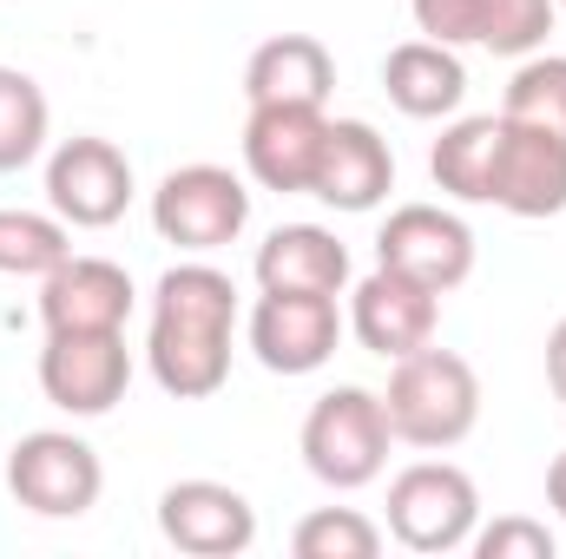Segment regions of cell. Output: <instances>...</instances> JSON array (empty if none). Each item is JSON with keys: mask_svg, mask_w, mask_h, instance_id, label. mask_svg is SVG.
I'll list each match as a JSON object with an SVG mask.
<instances>
[{"mask_svg": "<svg viewBox=\"0 0 566 559\" xmlns=\"http://www.w3.org/2000/svg\"><path fill=\"white\" fill-rule=\"evenodd\" d=\"M231 329L238 289L218 264H171L151 289L145 362L171 402H205L231 382Z\"/></svg>", "mask_w": 566, "mask_h": 559, "instance_id": "6da1fadb", "label": "cell"}, {"mask_svg": "<svg viewBox=\"0 0 566 559\" xmlns=\"http://www.w3.org/2000/svg\"><path fill=\"white\" fill-rule=\"evenodd\" d=\"M382 415L389 434L422 447V454H448L474 434L481 421V376L468 356L454 349H416L402 362H389V389H382Z\"/></svg>", "mask_w": 566, "mask_h": 559, "instance_id": "7a4b0ae2", "label": "cell"}, {"mask_svg": "<svg viewBox=\"0 0 566 559\" xmlns=\"http://www.w3.org/2000/svg\"><path fill=\"white\" fill-rule=\"evenodd\" d=\"M296 447H303V467H310L323 487H336V494H356V487L382 481L389 447H396L389 415H382V395H376V389H356V382L316 395L310 415H303Z\"/></svg>", "mask_w": 566, "mask_h": 559, "instance_id": "3957f363", "label": "cell"}, {"mask_svg": "<svg viewBox=\"0 0 566 559\" xmlns=\"http://www.w3.org/2000/svg\"><path fill=\"white\" fill-rule=\"evenodd\" d=\"M481 527V487L454 461H416L389 481V540L409 553H461Z\"/></svg>", "mask_w": 566, "mask_h": 559, "instance_id": "277c9868", "label": "cell"}, {"mask_svg": "<svg viewBox=\"0 0 566 559\" xmlns=\"http://www.w3.org/2000/svg\"><path fill=\"white\" fill-rule=\"evenodd\" d=\"M251 224V191L231 165H178L158 178L151 191V231L191 257H211L224 244H238Z\"/></svg>", "mask_w": 566, "mask_h": 559, "instance_id": "5b68a950", "label": "cell"}, {"mask_svg": "<svg viewBox=\"0 0 566 559\" xmlns=\"http://www.w3.org/2000/svg\"><path fill=\"white\" fill-rule=\"evenodd\" d=\"M106 467L93 454V441H80L73 428H33L13 441L7 454V494L40 514V520H80L99 507Z\"/></svg>", "mask_w": 566, "mask_h": 559, "instance_id": "8992f818", "label": "cell"}, {"mask_svg": "<svg viewBox=\"0 0 566 559\" xmlns=\"http://www.w3.org/2000/svg\"><path fill=\"white\" fill-rule=\"evenodd\" d=\"M133 389V349L126 329H73V336H46L40 349V395L73 421L113 415Z\"/></svg>", "mask_w": 566, "mask_h": 559, "instance_id": "52a82bcc", "label": "cell"}, {"mask_svg": "<svg viewBox=\"0 0 566 559\" xmlns=\"http://www.w3.org/2000/svg\"><path fill=\"white\" fill-rule=\"evenodd\" d=\"M46 204L53 218H66L73 231H106L126 218L133 204V158L113 139H60L46 158Z\"/></svg>", "mask_w": 566, "mask_h": 559, "instance_id": "ba28073f", "label": "cell"}, {"mask_svg": "<svg viewBox=\"0 0 566 559\" xmlns=\"http://www.w3.org/2000/svg\"><path fill=\"white\" fill-rule=\"evenodd\" d=\"M343 342V309L323 289H264L251 309V356L271 376H316Z\"/></svg>", "mask_w": 566, "mask_h": 559, "instance_id": "9c48e42d", "label": "cell"}, {"mask_svg": "<svg viewBox=\"0 0 566 559\" xmlns=\"http://www.w3.org/2000/svg\"><path fill=\"white\" fill-rule=\"evenodd\" d=\"M158 534L191 559H238L258 547V507L231 481H171L158 494Z\"/></svg>", "mask_w": 566, "mask_h": 559, "instance_id": "30bf717a", "label": "cell"}, {"mask_svg": "<svg viewBox=\"0 0 566 559\" xmlns=\"http://www.w3.org/2000/svg\"><path fill=\"white\" fill-rule=\"evenodd\" d=\"M376 264L428 283L434 296L461 289L474 277V231L448 204H396L389 224L376 231Z\"/></svg>", "mask_w": 566, "mask_h": 559, "instance_id": "8fae6325", "label": "cell"}, {"mask_svg": "<svg viewBox=\"0 0 566 559\" xmlns=\"http://www.w3.org/2000/svg\"><path fill=\"white\" fill-rule=\"evenodd\" d=\"M349 336L369 349V356H382V362H402V356H416L434 342V323H441V296L428 289V283L402 277V271H389V264H376L369 277L349 289Z\"/></svg>", "mask_w": 566, "mask_h": 559, "instance_id": "7c38bea8", "label": "cell"}, {"mask_svg": "<svg viewBox=\"0 0 566 559\" xmlns=\"http://www.w3.org/2000/svg\"><path fill=\"white\" fill-rule=\"evenodd\" d=\"M494 211L507 218H560L566 211V139L560 133H541V126H521L501 113V151H494V191H488Z\"/></svg>", "mask_w": 566, "mask_h": 559, "instance_id": "4fadbf2b", "label": "cell"}, {"mask_svg": "<svg viewBox=\"0 0 566 559\" xmlns=\"http://www.w3.org/2000/svg\"><path fill=\"white\" fill-rule=\"evenodd\" d=\"M389 191H396V151H389V139L369 119H329L310 198H323L329 211H376Z\"/></svg>", "mask_w": 566, "mask_h": 559, "instance_id": "5bb4252c", "label": "cell"}, {"mask_svg": "<svg viewBox=\"0 0 566 559\" xmlns=\"http://www.w3.org/2000/svg\"><path fill=\"white\" fill-rule=\"evenodd\" d=\"M329 113L323 106H251L244 119V171L264 191H310L316 158H323Z\"/></svg>", "mask_w": 566, "mask_h": 559, "instance_id": "9a60e30c", "label": "cell"}, {"mask_svg": "<svg viewBox=\"0 0 566 559\" xmlns=\"http://www.w3.org/2000/svg\"><path fill=\"white\" fill-rule=\"evenodd\" d=\"M133 277L113 257H66L60 271L40 277V323L46 336H73V329H126L133 316Z\"/></svg>", "mask_w": 566, "mask_h": 559, "instance_id": "2e32d148", "label": "cell"}, {"mask_svg": "<svg viewBox=\"0 0 566 559\" xmlns=\"http://www.w3.org/2000/svg\"><path fill=\"white\" fill-rule=\"evenodd\" d=\"M336 60L316 33H277L244 60V99L251 106H329Z\"/></svg>", "mask_w": 566, "mask_h": 559, "instance_id": "e0dca14e", "label": "cell"}, {"mask_svg": "<svg viewBox=\"0 0 566 559\" xmlns=\"http://www.w3.org/2000/svg\"><path fill=\"white\" fill-rule=\"evenodd\" d=\"M382 93L402 119H454L468 99V66L441 40H402L382 60Z\"/></svg>", "mask_w": 566, "mask_h": 559, "instance_id": "ac0fdd59", "label": "cell"}, {"mask_svg": "<svg viewBox=\"0 0 566 559\" xmlns=\"http://www.w3.org/2000/svg\"><path fill=\"white\" fill-rule=\"evenodd\" d=\"M251 271H258V289H323V296H343L349 251L323 224H277L258 244V264Z\"/></svg>", "mask_w": 566, "mask_h": 559, "instance_id": "d6986e66", "label": "cell"}, {"mask_svg": "<svg viewBox=\"0 0 566 559\" xmlns=\"http://www.w3.org/2000/svg\"><path fill=\"white\" fill-rule=\"evenodd\" d=\"M494 151H501V113L448 119L434 151H428L434 191H448L454 204H488V191H494Z\"/></svg>", "mask_w": 566, "mask_h": 559, "instance_id": "ffe728a7", "label": "cell"}, {"mask_svg": "<svg viewBox=\"0 0 566 559\" xmlns=\"http://www.w3.org/2000/svg\"><path fill=\"white\" fill-rule=\"evenodd\" d=\"M73 257V224L53 211L0 204V277H46Z\"/></svg>", "mask_w": 566, "mask_h": 559, "instance_id": "44dd1931", "label": "cell"}, {"mask_svg": "<svg viewBox=\"0 0 566 559\" xmlns=\"http://www.w3.org/2000/svg\"><path fill=\"white\" fill-rule=\"evenodd\" d=\"M46 126H53V106L40 80L20 66H0V171H27L46 151Z\"/></svg>", "mask_w": 566, "mask_h": 559, "instance_id": "7402d4cb", "label": "cell"}, {"mask_svg": "<svg viewBox=\"0 0 566 559\" xmlns=\"http://www.w3.org/2000/svg\"><path fill=\"white\" fill-rule=\"evenodd\" d=\"M507 119L521 126H541V133H560L566 139V53H527L507 80V99H501Z\"/></svg>", "mask_w": 566, "mask_h": 559, "instance_id": "603a6c76", "label": "cell"}, {"mask_svg": "<svg viewBox=\"0 0 566 559\" xmlns=\"http://www.w3.org/2000/svg\"><path fill=\"white\" fill-rule=\"evenodd\" d=\"M290 553L296 559H376L382 553V527L356 507H316L296 520L290 534Z\"/></svg>", "mask_w": 566, "mask_h": 559, "instance_id": "cb8c5ba5", "label": "cell"}, {"mask_svg": "<svg viewBox=\"0 0 566 559\" xmlns=\"http://www.w3.org/2000/svg\"><path fill=\"white\" fill-rule=\"evenodd\" d=\"M560 7L554 0H481V46L501 60H527L547 46Z\"/></svg>", "mask_w": 566, "mask_h": 559, "instance_id": "d4e9b609", "label": "cell"}, {"mask_svg": "<svg viewBox=\"0 0 566 559\" xmlns=\"http://www.w3.org/2000/svg\"><path fill=\"white\" fill-rule=\"evenodd\" d=\"M474 559H554V527L527 514H501L494 527H474Z\"/></svg>", "mask_w": 566, "mask_h": 559, "instance_id": "484cf974", "label": "cell"}, {"mask_svg": "<svg viewBox=\"0 0 566 559\" xmlns=\"http://www.w3.org/2000/svg\"><path fill=\"white\" fill-rule=\"evenodd\" d=\"M416 13V33L441 40V46H481V0H409Z\"/></svg>", "mask_w": 566, "mask_h": 559, "instance_id": "4316f807", "label": "cell"}, {"mask_svg": "<svg viewBox=\"0 0 566 559\" xmlns=\"http://www.w3.org/2000/svg\"><path fill=\"white\" fill-rule=\"evenodd\" d=\"M547 389L566 402V316L554 323V336H547Z\"/></svg>", "mask_w": 566, "mask_h": 559, "instance_id": "83f0119b", "label": "cell"}, {"mask_svg": "<svg viewBox=\"0 0 566 559\" xmlns=\"http://www.w3.org/2000/svg\"><path fill=\"white\" fill-rule=\"evenodd\" d=\"M547 507L566 520V447L554 454V467H547Z\"/></svg>", "mask_w": 566, "mask_h": 559, "instance_id": "f1b7e54d", "label": "cell"}, {"mask_svg": "<svg viewBox=\"0 0 566 559\" xmlns=\"http://www.w3.org/2000/svg\"><path fill=\"white\" fill-rule=\"evenodd\" d=\"M554 7H560V13H566V0H554Z\"/></svg>", "mask_w": 566, "mask_h": 559, "instance_id": "f546056e", "label": "cell"}]
</instances>
